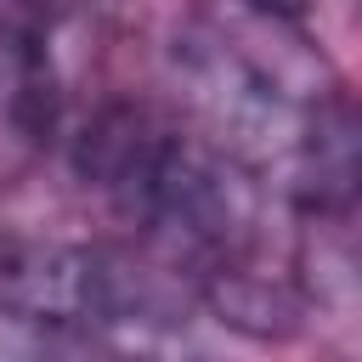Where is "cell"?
Instances as JSON below:
<instances>
[{"mask_svg": "<svg viewBox=\"0 0 362 362\" xmlns=\"http://www.w3.org/2000/svg\"><path fill=\"white\" fill-rule=\"evenodd\" d=\"M74 170L221 322L255 339L300 322L277 198L198 124L147 107H102L74 136Z\"/></svg>", "mask_w": 362, "mask_h": 362, "instance_id": "obj_1", "label": "cell"}, {"mask_svg": "<svg viewBox=\"0 0 362 362\" xmlns=\"http://www.w3.org/2000/svg\"><path fill=\"white\" fill-rule=\"evenodd\" d=\"M175 85L187 124L277 204L305 215L362 204V102L345 96L311 28L255 0H215L175 40Z\"/></svg>", "mask_w": 362, "mask_h": 362, "instance_id": "obj_2", "label": "cell"}, {"mask_svg": "<svg viewBox=\"0 0 362 362\" xmlns=\"http://www.w3.org/2000/svg\"><path fill=\"white\" fill-rule=\"evenodd\" d=\"M57 74L51 57L23 34H0V181L17 175L34 153H45V141L57 136Z\"/></svg>", "mask_w": 362, "mask_h": 362, "instance_id": "obj_3", "label": "cell"}, {"mask_svg": "<svg viewBox=\"0 0 362 362\" xmlns=\"http://www.w3.org/2000/svg\"><path fill=\"white\" fill-rule=\"evenodd\" d=\"M255 6H266V11H277L288 23H300V28H311V23H322V17H334V11H345L356 0H255Z\"/></svg>", "mask_w": 362, "mask_h": 362, "instance_id": "obj_4", "label": "cell"}, {"mask_svg": "<svg viewBox=\"0 0 362 362\" xmlns=\"http://www.w3.org/2000/svg\"><path fill=\"white\" fill-rule=\"evenodd\" d=\"M34 11H40V0H0V34H23Z\"/></svg>", "mask_w": 362, "mask_h": 362, "instance_id": "obj_5", "label": "cell"}, {"mask_svg": "<svg viewBox=\"0 0 362 362\" xmlns=\"http://www.w3.org/2000/svg\"><path fill=\"white\" fill-rule=\"evenodd\" d=\"M85 362H153V356H85Z\"/></svg>", "mask_w": 362, "mask_h": 362, "instance_id": "obj_6", "label": "cell"}]
</instances>
